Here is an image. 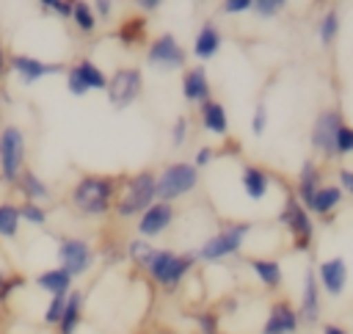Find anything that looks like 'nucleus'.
I'll use <instances>...</instances> for the list:
<instances>
[{
    "instance_id": "f257e3e1",
    "label": "nucleus",
    "mask_w": 353,
    "mask_h": 334,
    "mask_svg": "<svg viewBox=\"0 0 353 334\" xmlns=\"http://www.w3.org/2000/svg\"><path fill=\"white\" fill-rule=\"evenodd\" d=\"M116 196V179L105 174H83L72 185V204L80 215H105Z\"/></svg>"
},
{
    "instance_id": "f03ea898",
    "label": "nucleus",
    "mask_w": 353,
    "mask_h": 334,
    "mask_svg": "<svg viewBox=\"0 0 353 334\" xmlns=\"http://www.w3.org/2000/svg\"><path fill=\"white\" fill-rule=\"evenodd\" d=\"M25 152H28L25 130L17 121H6L0 127V179L6 185H17L25 168Z\"/></svg>"
},
{
    "instance_id": "7ed1b4c3",
    "label": "nucleus",
    "mask_w": 353,
    "mask_h": 334,
    "mask_svg": "<svg viewBox=\"0 0 353 334\" xmlns=\"http://www.w3.org/2000/svg\"><path fill=\"white\" fill-rule=\"evenodd\" d=\"M154 174L152 171H138L127 179L119 202H116V215L119 218H132L138 213H143L152 202H154Z\"/></svg>"
},
{
    "instance_id": "20e7f679",
    "label": "nucleus",
    "mask_w": 353,
    "mask_h": 334,
    "mask_svg": "<svg viewBox=\"0 0 353 334\" xmlns=\"http://www.w3.org/2000/svg\"><path fill=\"white\" fill-rule=\"evenodd\" d=\"M196 179H199V171L196 166H188V163H171L157 179H154V196L160 202H174L185 193H190L196 188Z\"/></svg>"
},
{
    "instance_id": "39448f33",
    "label": "nucleus",
    "mask_w": 353,
    "mask_h": 334,
    "mask_svg": "<svg viewBox=\"0 0 353 334\" xmlns=\"http://www.w3.org/2000/svg\"><path fill=\"white\" fill-rule=\"evenodd\" d=\"M193 259H196V254H174L168 248H160V251H154V257L149 259L146 268H149V273H152V279L157 284L171 290V287H176L182 282V276L188 273Z\"/></svg>"
},
{
    "instance_id": "423d86ee",
    "label": "nucleus",
    "mask_w": 353,
    "mask_h": 334,
    "mask_svg": "<svg viewBox=\"0 0 353 334\" xmlns=\"http://www.w3.org/2000/svg\"><path fill=\"white\" fill-rule=\"evenodd\" d=\"M141 88H143V75H141L138 66H121V69H116V72L108 77V86H105L108 99H110L113 108H127V105H132V102L138 99Z\"/></svg>"
},
{
    "instance_id": "0eeeda50",
    "label": "nucleus",
    "mask_w": 353,
    "mask_h": 334,
    "mask_svg": "<svg viewBox=\"0 0 353 334\" xmlns=\"http://www.w3.org/2000/svg\"><path fill=\"white\" fill-rule=\"evenodd\" d=\"M58 268L66 271L72 279L83 276L94 265V248L80 237H58Z\"/></svg>"
},
{
    "instance_id": "6e6552de",
    "label": "nucleus",
    "mask_w": 353,
    "mask_h": 334,
    "mask_svg": "<svg viewBox=\"0 0 353 334\" xmlns=\"http://www.w3.org/2000/svg\"><path fill=\"white\" fill-rule=\"evenodd\" d=\"M248 229H251V224H232L229 229H223V232L212 235V237L201 246L199 257H201V259H207V262H212V259H223V257L234 254V251L243 246V240H245Z\"/></svg>"
},
{
    "instance_id": "1a4fd4ad",
    "label": "nucleus",
    "mask_w": 353,
    "mask_h": 334,
    "mask_svg": "<svg viewBox=\"0 0 353 334\" xmlns=\"http://www.w3.org/2000/svg\"><path fill=\"white\" fill-rule=\"evenodd\" d=\"M8 72H14L19 77V83L25 86H33L39 80H44L47 75H55V72H63V63H47L36 55H28V52H11L8 58Z\"/></svg>"
},
{
    "instance_id": "9d476101",
    "label": "nucleus",
    "mask_w": 353,
    "mask_h": 334,
    "mask_svg": "<svg viewBox=\"0 0 353 334\" xmlns=\"http://www.w3.org/2000/svg\"><path fill=\"white\" fill-rule=\"evenodd\" d=\"M185 50H182V44L171 36V33H163V36H157L152 44H149V52H146V61H149V66H154V69H163V72H171V69H179V66H185Z\"/></svg>"
},
{
    "instance_id": "9b49d317",
    "label": "nucleus",
    "mask_w": 353,
    "mask_h": 334,
    "mask_svg": "<svg viewBox=\"0 0 353 334\" xmlns=\"http://www.w3.org/2000/svg\"><path fill=\"white\" fill-rule=\"evenodd\" d=\"M342 127V116L336 110H323L312 127V144L317 152L323 155H334V144H336V132Z\"/></svg>"
},
{
    "instance_id": "f8f14e48",
    "label": "nucleus",
    "mask_w": 353,
    "mask_h": 334,
    "mask_svg": "<svg viewBox=\"0 0 353 334\" xmlns=\"http://www.w3.org/2000/svg\"><path fill=\"white\" fill-rule=\"evenodd\" d=\"M279 218L292 229V235H295V248H306L309 240H312V221H309L306 210L301 207V202H298V199H287V204H284V210H281Z\"/></svg>"
},
{
    "instance_id": "ddd939ff",
    "label": "nucleus",
    "mask_w": 353,
    "mask_h": 334,
    "mask_svg": "<svg viewBox=\"0 0 353 334\" xmlns=\"http://www.w3.org/2000/svg\"><path fill=\"white\" fill-rule=\"evenodd\" d=\"M171 218H174L171 204H165V202H152V204L141 213V218H138V232H141V237H143V240H146V237H157L160 232H165V226L171 224Z\"/></svg>"
},
{
    "instance_id": "4468645a",
    "label": "nucleus",
    "mask_w": 353,
    "mask_h": 334,
    "mask_svg": "<svg viewBox=\"0 0 353 334\" xmlns=\"http://www.w3.org/2000/svg\"><path fill=\"white\" fill-rule=\"evenodd\" d=\"M298 328V315L287 301H279L270 306V315L262 326V334H292Z\"/></svg>"
},
{
    "instance_id": "2eb2a0df",
    "label": "nucleus",
    "mask_w": 353,
    "mask_h": 334,
    "mask_svg": "<svg viewBox=\"0 0 353 334\" xmlns=\"http://www.w3.org/2000/svg\"><path fill=\"white\" fill-rule=\"evenodd\" d=\"M317 279L320 284L331 293V295H339L345 290V282H347V265L342 257H334V259H325L317 271Z\"/></svg>"
},
{
    "instance_id": "dca6fc26",
    "label": "nucleus",
    "mask_w": 353,
    "mask_h": 334,
    "mask_svg": "<svg viewBox=\"0 0 353 334\" xmlns=\"http://www.w3.org/2000/svg\"><path fill=\"white\" fill-rule=\"evenodd\" d=\"M19 193H22V199L25 202H44V199H50L52 196V190H50V185L33 171V168H22V174H19V179H17V185H14Z\"/></svg>"
},
{
    "instance_id": "f3484780",
    "label": "nucleus",
    "mask_w": 353,
    "mask_h": 334,
    "mask_svg": "<svg viewBox=\"0 0 353 334\" xmlns=\"http://www.w3.org/2000/svg\"><path fill=\"white\" fill-rule=\"evenodd\" d=\"M182 94H185L188 102H199V105H204L210 99V83H207V72L201 66L185 72V77H182Z\"/></svg>"
},
{
    "instance_id": "a211bd4d",
    "label": "nucleus",
    "mask_w": 353,
    "mask_h": 334,
    "mask_svg": "<svg viewBox=\"0 0 353 334\" xmlns=\"http://www.w3.org/2000/svg\"><path fill=\"white\" fill-rule=\"evenodd\" d=\"M33 284L39 290H44L47 295H66L72 290V276L61 268H47V271L33 276Z\"/></svg>"
},
{
    "instance_id": "6ab92c4d",
    "label": "nucleus",
    "mask_w": 353,
    "mask_h": 334,
    "mask_svg": "<svg viewBox=\"0 0 353 334\" xmlns=\"http://www.w3.org/2000/svg\"><path fill=\"white\" fill-rule=\"evenodd\" d=\"M83 290H69L66 293V306H63V315H61V323L55 326L58 334H74L77 326H80V317H83Z\"/></svg>"
},
{
    "instance_id": "aec40b11",
    "label": "nucleus",
    "mask_w": 353,
    "mask_h": 334,
    "mask_svg": "<svg viewBox=\"0 0 353 334\" xmlns=\"http://www.w3.org/2000/svg\"><path fill=\"white\" fill-rule=\"evenodd\" d=\"M317 315H320V298H317V276L312 271H306V279H303V304H301V315H298V323H317Z\"/></svg>"
},
{
    "instance_id": "412c9836",
    "label": "nucleus",
    "mask_w": 353,
    "mask_h": 334,
    "mask_svg": "<svg viewBox=\"0 0 353 334\" xmlns=\"http://www.w3.org/2000/svg\"><path fill=\"white\" fill-rule=\"evenodd\" d=\"M72 66L77 69V75H80V80L85 83L88 91H105V86H108V75H105L91 58H80V61H74Z\"/></svg>"
},
{
    "instance_id": "4be33fe9",
    "label": "nucleus",
    "mask_w": 353,
    "mask_h": 334,
    "mask_svg": "<svg viewBox=\"0 0 353 334\" xmlns=\"http://www.w3.org/2000/svg\"><path fill=\"white\" fill-rule=\"evenodd\" d=\"M201 121H204V127H207L210 132H218V135H226V130H229L226 108H223L221 102H215V99H207V102L201 105Z\"/></svg>"
},
{
    "instance_id": "5701e85b",
    "label": "nucleus",
    "mask_w": 353,
    "mask_h": 334,
    "mask_svg": "<svg viewBox=\"0 0 353 334\" xmlns=\"http://www.w3.org/2000/svg\"><path fill=\"white\" fill-rule=\"evenodd\" d=\"M218 47H221V33L207 22L199 33H196V41H193V52L201 58V61H207V58H212L215 52H218Z\"/></svg>"
},
{
    "instance_id": "b1692460",
    "label": "nucleus",
    "mask_w": 353,
    "mask_h": 334,
    "mask_svg": "<svg viewBox=\"0 0 353 334\" xmlns=\"http://www.w3.org/2000/svg\"><path fill=\"white\" fill-rule=\"evenodd\" d=\"M116 39H119L121 44H127V47L143 41V39H146V19H143V17H130V19H124V22L119 25V30H116Z\"/></svg>"
},
{
    "instance_id": "393cba45",
    "label": "nucleus",
    "mask_w": 353,
    "mask_h": 334,
    "mask_svg": "<svg viewBox=\"0 0 353 334\" xmlns=\"http://www.w3.org/2000/svg\"><path fill=\"white\" fill-rule=\"evenodd\" d=\"M19 207L14 202H0V237L14 240L19 235Z\"/></svg>"
},
{
    "instance_id": "a878e982",
    "label": "nucleus",
    "mask_w": 353,
    "mask_h": 334,
    "mask_svg": "<svg viewBox=\"0 0 353 334\" xmlns=\"http://www.w3.org/2000/svg\"><path fill=\"white\" fill-rule=\"evenodd\" d=\"M317 168H314V163H303V168H301V177H298V199L303 202V204H312V196L317 193Z\"/></svg>"
},
{
    "instance_id": "bb28decb",
    "label": "nucleus",
    "mask_w": 353,
    "mask_h": 334,
    "mask_svg": "<svg viewBox=\"0 0 353 334\" xmlns=\"http://www.w3.org/2000/svg\"><path fill=\"white\" fill-rule=\"evenodd\" d=\"M243 188L251 199H262L268 193V174L254 168V166H245L243 168Z\"/></svg>"
},
{
    "instance_id": "cd10ccee",
    "label": "nucleus",
    "mask_w": 353,
    "mask_h": 334,
    "mask_svg": "<svg viewBox=\"0 0 353 334\" xmlns=\"http://www.w3.org/2000/svg\"><path fill=\"white\" fill-rule=\"evenodd\" d=\"M251 268H254L256 279L265 287H279L281 284V265L276 259H251Z\"/></svg>"
},
{
    "instance_id": "c85d7f7f",
    "label": "nucleus",
    "mask_w": 353,
    "mask_h": 334,
    "mask_svg": "<svg viewBox=\"0 0 353 334\" xmlns=\"http://www.w3.org/2000/svg\"><path fill=\"white\" fill-rule=\"evenodd\" d=\"M339 199H342V190L339 188H334V185H325V188H317V193L312 196V210L314 213H320V215H325L331 207H336L339 204Z\"/></svg>"
},
{
    "instance_id": "c756f323",
    "label": "nucleus",
    "mask_w": 353,
    "mask_h": 334,
    "mask_svg": "<svg viewBox=\"0 0 353 334\" xmlns=\"http://www.w3.org/2000/svg\"><path fill=\"white\" fill-rule=\"evenodd\" d=\"M72 22L77 25V30L80 33H91L94 28H97V17H94V8H91V3H74L72 6Z\"/></svg>"
},
{
    "instance_id": "7c9ffc66",
    "label": "nucleus",
    "mask_w": 353,
    "mask_h": 334,
    "mask_svg": "<svg viewBox=\"0 0 353 334\" xmlns=\"http://www.w3.org/2000/svg\"><path fill=\"white\" fill-rule=\"evenodd\" d=\"M127 257H130L135 265L146 268V265H149V259L154 257V248H152L143 237H135V240H130V243H127Z\"/></svg>"
},
{
    "instance_id": "2f4dec72",
    "label": "nucleus",
    "mask_w": 353,
    "mask_h": 334,
    "mask_svg": "<svg viewBox=\"0 0 353 334\" xmlns=\"http://www.w3.org/2000/svg\"><path fill=\"white\" fill-rule=\"evenodd\" d=\"M19 207V221H28L30 226H44L47 224V210L36 202H22L17 204Z\"/></svg>"
},
{
    "instance_id": "473e14b6",
    "label": "nucleus",
    "mask_w": 353,
    "mask_h": 334,
    "mask_svg": "<svg viewBox=\"0 0 353 334\" xmlns=\"http://www.w3.org/2000/svg\"><path fill=\"white\" fill-rule=\"evenodd\" d=\"M63 306H66V295H50V301L44 306V315H41V323L44 326H58L61 315H63Z\"/></svg>"
},
{
    "instance_id": "72a5a7b5",
    "label": "nucleus",
    "mask_w": 353,
    "mask_h": 334,
    "mask_svg": "<svg viewBox=\"0 0 353 334\" xmlns=\"http://www.w3.org/2000/svg\"><path fill=\"white\" fill-rule=\"evenodd\" d=\"M336 30H339V14L336 11H328L323 17V22H320V41L323 44H331L334 36H336Z\"/></svg>"
},
{
    "instance_id": "f704fd0d",
    "label": "nucleus",
    "mask_w": 353,
    "mask_h": 334,
    "mask_svg": "<svg viewBox=\"0 0 353 334\" xmlns=\"http://www.w3.org/2000/svg\"><path fill=\"white\" fill-rule=\"evenodd\" d=\"M72 6H74V3H69V0H41V3H39L41 11L55 14V17H61V19H72Z\"/></svg>"
},
{
    "instance_id": "c9c22d12",
    "label": "nucleus",
    "mask_w": 353,
    "mask_h": 334,
    "mask_svg": "<svg viewBox=\"0 0 353 334\" xmlns=\"http://www.w3.org/2000/svg\"><path fill=\"white\" fill-rule=\"evenodd\" d=\"M66 91H69L72 97H85V94H88V88H85V83L80 80V75H77L74 66H66Z\"/></svg>"
},
{
    "instance_id": "e433bc0d",
    "label": "nucleus",
    "mask_w": 353,
    "mask_h": 334,
    "mask_svg": "<svg viewBox=\"0 0 353 334\" xmlns=\"http://www.w3.org/2000/svg\"><path fill=\"white\" fill-rule=\"evenodd\" d=\"M334 152H336V155H350V152H353V127H345V124L339 127Z\"/></svg>"
},
{
    "instance_id": "4c0bfd02",
    "label": "nucleus",
    "mask_w": 353,
    "mask_h": 334,
    "mask_svg": "<svg viewBox=\"0 0 353 334\" xmlns=\"http://www.w3.org/2000/svg\"><path fill=\"white\" fill-rule=\"evenodd\" d=\"M251 8L262 17H273L279 8H284V3L281 0H256V3H251Z\"/></svg>"
},
{
    "instance_id": "58836bf2",
    "label": "nucleus",
    "mask_w": 353,
    "mask_h": 334,
    "mask_svg": "<svg viewBox=\"0 0 353 334\" xmlns=\"http://www.w3.org/2000/svg\"><path fill=\"white\" fill-rule=\"evenodd\" d=\"M265 124H268V110H265V105L259 102L256 110H254V121H251L254 135H262V132H265Z\"/></svg>"
},
{
    "instance_id": "ea45409f",
    "label": "nucleus",
    "mask_w": 353,
    "mask_h": 334,
    "mask_svg": "<svg viewBox=\"0 0 353 334\" xmlns=\"http://www.w3.org/2000/svg\"><path fill=\"white\" fill-rule=\"evenodd\" d=\"M185 135H188V119L179 116L176 124H174V130H171V141H174V146H182V144H185Z\"/></svg>"
},
{
    "instance_id": "a19ab883",
    "label": "nucleus",
    "mask_w": 353,
    "mask_h": 334,
    "mask_svg": "<svg viewBox=\"0 0 353 334\" xmlns=\"http://www.w3.org/2000/svg\"><path fill=\"white\" fill-rule=\"evenodd\" d=\"M196 320H199V328H201L204 334H215V331H218V317H215V315L207 312V315H199Z\"/></svg>"
},
{
    "instance_id": "79ce46f5",
    "label": "nucleus",
    "mask_w": 353,
    "mask_h": 334,
    "mask_svg": "<svg viewBox=\"0 0 353 334\" xmlns=\"http://www.w3.org/2000/svg\"><path fill=\"white\" fill-rule=\"evenodd\" d=\"M8 58H11V52L6 50V44H3V39H0V86H3V80L11 75L8 72Z\"/></svg>"
},
{
    "instance_id": "37998d69",
    "label": "nucleus",
    "mask_w": 353,
    "mask_h": 334,
    "mask_svg": "<svg viewBox=\"0 0 353 334\" xmlns=\"http://www.w3.org/2000/svg\"><path fill=\"white\" fill-rule=\"evenodd\" d=\"M221 8H223L226 14H240V11L251 8V0H229V3H223Z\"/></svg>"
},
{
    "instance_id": "c03bdc74",
    "label": "nucleus",
    "mask_w": 353,
    "mask_h": 334,
    "mask_svg": "<svg viewBox=\"0 0 353 334\" xmlns=\"http://www.w3.org/2000/svg\"><path fill=\"white\" fill-rule=\"evenodd\" d=\"M91 8H94V17H110V8H113V6H110L108 0H97Z\"/></svg>"
},
{
    "instance_id": "a18cd8bd",
    "label": "nucleus",
    "mask_w": 353,
    "mask_h": 334,
    "mask_svg": "<svg viewBox=\"0 0 353 334\" xmlns=\"http://www.w3.org/2000/svg\"><path fill=\"white\" fill-rule=\"evenodd\" d=\"M210 160H212V149H210V146H201V149L196 152V166L201 168V166H207Z\"/></svg>"
},
{
    "instance_id": "49530a36",
    "label": "nucleus",
    "mask_w": 353,
    "mask_h": 334,
    "mask_svg": "<svg viewBox=\"0 0 353 334\" xmlns=\"http://www.w3.org/2000/svg\"><path fill=\"white\" fill-rule=\"evenodd\" d=\"M339 182H342V188H345L347 193H353V171H350V168H342V171H339Z\"/></svg>"
},
{
    "instance_id": "de8ad7c7",
    "label": "nucleus",
    "mask_w": 353,
    "mask_h": 334,
    "mask_svg": "<svg viewBox=\"0 0 353 334\" xmlns=\"http://www.w3.org/2000/svg\"><path fill=\"white\" fill-rule=\"evenodd\" d=\"M138 6H141V8H146V11H154V8H160V3H157V0H141Z\"/></svg>"
},
{
    "instance_id": "09e8293b",
    "label": "nucleus",
    "mask_w": 353,
    "mask_h": 334,
    "mask_svg": "<svg viewBox=\"0 0 353 334\" xmlns=\"http://www.w3.org/2000/svg\"><path fill=\"white\" fill-rule=\"evenodd\" d=\"M323 334H345V328H339V326H331V323H328V326L323 328Z\"/></svg>"
}]
</instances>
